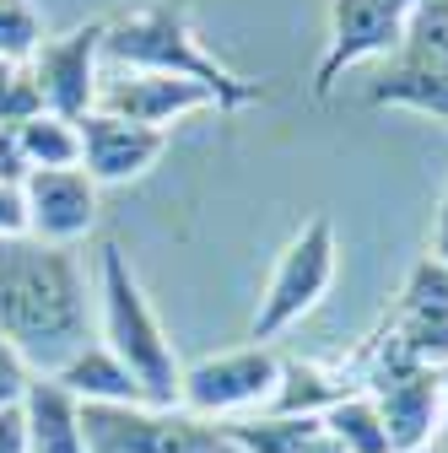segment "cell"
Returning <instances> with one entry per match:
<instances>
[{
	"mask_svg": "<svg viewBox=\"0 0 448 453\" xmlns=\"http://www.w3.org/2000/svg\"><path fill=\"white\" fill-rule=\"evenodd\" d=\"M0 334L38 378L92 340V280L76 249L0 238Z\"/></svg>",
	"mask_w": 448,
	"mask_h": 453,
	"instance_id": "1",
	"label": "cell"
},
{
	"mask_svg": "<svg viewBox=\"0 0 448 453\" xmlns=\"http://www.w3.org/2000/svg\"><path fill=\"white\" fill-rule=\"evenodd\" d=\"M103 60L108 71H162V76H184L195 87H205L216 97V113H238L249 103L265 97V81L238 76L205 49V38L195 33L184 6H141L120 22H108L103 38Z\"/></svg>",
	"mask_w": 448,
	"mask_h": 453,
	"instance_id": "2",
	"label": "cell"
},
{
	"mask_svg": "<svg viewBox=\"0 0 448 453\" xmlns=\"http://www.w3.org/2000/svg\"><path fill=\"white\" fill-rule=\"evenodd\" d=\"M92 303H97V340L135 372L146 405L179 411L184 362H179L174 340H167V329H162V319H157L146 287H141L135 270H130V254H125L120 243H103V254H97Z\"/></svg>",
	"mask_w": 448,
	"mask_h": 453,
	"instance_id": "3",
	"label": "cell"
},
{
	"mask_svg": "<svg viewBox=\"0 0 448 453\" xmlns=\"http://www.w3.org/2000/svg\"><path fill=\"white\" fill-rule=\"evenodd\" d=\"M335 275H341V243H335L329 216H313L287 238V249L275 254V270H270L265 292H259V308L249 319V340L254 346H270L275 334L297 329L329 297Z\"/></svg>",
	"mask_w": 448,
	"mask_h": 453,
	"instance_id": "4",
	"label": "cell"
},
{
	"mask_svg": "<svg viewBox=\"0 0 448 453\" xmlns=\"http://www.w3.org/2000/svg\"><path fill=\"white\" fill-rule=\"evenodd\" d=\"M87 453H238L221 421H200L184 405H81Z\"/></svg>",
	"mask_w": 448,
	"mask_h": 453,
	"instance_id": "5",
	"label": "cell"
},
{
	"mask_svg": "<svg viewBox=\"0 0 448 453\" xmlns=\"http://www.w3.org/2000/svg\"><path fill=\"white\" fill-rule=\"evenodd\" d=\"M421 0H329L324 12V54L313 65V97H329L357 65L400 54L406 27Z\"/></svg>",
	"mask_w": 448,
	"mask_h": 453,
	"instance_id": "6",
	"label": "cell"
},
{
	"mask_svg": "<svg viewBox=\"0 0 448 453\" xmlns=\"http://www.w3.org/2000/svg\"><path fill=\"white\" fill-rule=\"evenodd\" d=\"M275 378H282V357L270 346H238V351H216L184 367V388H179V405L200 421H243L254 411H270V394Z\"/></svg>",
	"mask_w": 448,
	"mask_h": 453,
	"instance_id": "7",
	"label": "cell"
},
{
	"mask_svg": "<svg viewBox=\"0 0 448 453\" xmlns=\"http://www.w3.org/2000/svg\"><path fill=\"white\" fill-rule=\"evenodd\" d=\"M103 38L108 22H76L71 33H54L33 49L27 76L43 97V113L60 119H87L97 108V87H103Z\"/></svg>",
	"mask_w": 448,
	"mask_h": 453,
	"instance_id": "8",
	"label": "cell"
},
{
	"mask_svg": "<svg viewBox=\"0 0 448 453\" xmlns=\"http://www.w3.org/2000/svg\"><path fill=\"white\" fill-rule=\"evenodd\" d=\"M205 108H216L205 87L184 76H162V71H103V87H97V113H114L125 125L162 130V135Z\"/></svg>",
	"mask_w": 448,
	"mask_h": 453,
	"instance_id": "9",
	"label": "cell"
},
{
	"mask_svg": "<svg viewBox=\"0 0 448 453\" xmlns=\"http://www.w3.org/2000/svg\"><path fill=\"white\" fill-rule=\"evenodd\" d=\"M22 211H27V238L76 249L97 226V184L87 167H38L22 184Z\"/></svg>",
	"mask_w": 448,
	"mask_h": 453,
	"instance_id": "10",
	"label": "cell"
},
{
	"mask_svg": "<svg viewBox=\"0 0 448 453\" xmlns=\"http://www.w3.org/2000/svg\"><path fill=\"white\" fill-rule=\"evenodd\" d=\"M367 394H373V405H378L389 453H427V448L437 442V426H443V416H448V400H443V378H437L432 367L383 378V383H373Z\"/></svg>",
	"mask_w": 448,
	"mask_h": 453,
	"instance_id": "11",
	"label": "cell"
},
{
	"mask_svg": "<svg viewBox=\"0 0 448 453\" xmlns=\"http://www.w3.org/2000/svg\"><path fill=\"white\" fill-rule=\"evenodd\" d=\"M76 130H81V167H87V179L97 189L146 179L162 162V151H167L162 130L125 125V119H114V113H97V108L87 113V119H76Z\"/></svg>",
	"mask_w": 448,
	"mask_h": 453,
	"instance_id": "12",
	"label": "cell"
},
{
	"mask_svg": "<svg viewBox=\"0 0 448 453\" xmlns=\"http://www.w3.org/2000/svg\"><path fill=\"white\" fill-rule=\"evenodd\" d=\"M367 108H411V113H427V119L448 125V65L427 60V54H411V49L389 54L367 87Z\"/></svg>",
	"mask_w": 448,
	"mask_h": 453,
	"instance_id": "13",
	"label": "cell"
},
{
	"mask_svg": "<svg viewBox=\"0 0 448 453\" xmlns=\"http://www.w3.org/2000/svg\"><path fill=\"white\" fill-rule=\"evenodd\" d=\"M49 378L60 383L66 394H76L81 405H146L135 372H130L114 351H108L103 340H87V346H81L71 362H60Z\"/></svg>",
	"mask_w": 448,
	"mask_h": 453,
	"instance_id": "14",
	"label": "cell"
},
{
	"mask_svg": "<svg viewBox=\"0 0 448 453\" xmlns=\"http://www.w3.org/2000/svg\"><path fill=\"white\" fill-rule=\"evenodd\" d=\"M22 421H27V453H87L81 400L66 394L54 378H33L22 400Z\"/></svg>",
	"mask_w": 448,
	"mask_h": 453,
	"instance_id": "15",
	"label": "cell"
},
{
	"mask_svg": "<svg viewBox=\"0 0 448 453\" xmlns=\"http://www.w3.org/2000/svg\"><path fill=\"white\" fill-rule=\"evenodd\" d=\"M228 437L238 453H308L319 437H324V421L319 416H243V421H228Z\"/></svg>",
	"mask_w": 448,
	"mask_h": 453,
	"instance_id": "16",
	"label": "cell"
},
{
	"mask_svg": "<svg viewBox=\"0 0 448 453\" xmlns=\"http://www.w3.org/2000/svg\"><path fill=\"white\" fill-rule=\"evenodd\" d=\"M319 421L341 453H389V437H383V421H378V405L367 388H346Z\"/></svg>",
	"mask_w": 448,
	"mask_h": 453,
	"instance_id": "17",
	"label": "cell"
},
{
	"mask_svg": "<svg viewBox=\"0 0 448 453\" xmlns=\"http://www.w3.org/2000/svg\"><path fill=\"white\" fill-rule=\"evenodd\" d=\"M341 394H346V383L329 378L324 367L282 362V378H275V394H270V416H324Z\"/></svg>",
	"mask_w": 448,
	"mask_h": 453,
	"instance_id": "18",
	"label": "cell"
},
{
	"mask_svg": "<svg viewBox=\"0 0 448 453\" xmlns=\"http://www.w3.org/2000/svg\"><path fill=\"white\" fill-rule=\"evenodd\" d=\"M17 146L27 157V173H38V167H81V130L76 119H60V113H38V119L17 125Z\"/></svg>",
	"mask_w": 448,
	"mask_h": 453,
	"instance_id": "19",
	"label": "cell"
},
{
	"mask_svg": "<svg viewBox=\"0 0 448 453\" xmlns=\"http://www.w3.org/2000/svg\"><path fill=\"white\" fill-rule=\"evenodd\" d=\"M400 319L421 324H448V265L437 254H421L400 287Z\"/></svg>",
	"mask_w": 448,
	"mask_h": 453,
	"instance_id": "20",
	"label": "cell"
},
{
	"mask_svg": "<svg viewBox=\"0 0 448 453\" xmlns=\"http://www.w3.org/2000/svg\"><path fill=\"white\" fill-rule=\"evenodd\" d=\"M43 38L49 33H43V17H38L33 0H0V60L27 65Z\"/></svg>",
	"mask_w": 448,
	"mask_h": 453,
	"instance_id": "21",
	"label": "cell"
},
{
	"mask_svg": "<svg viewBox=\"0 0 448 453\" xmlns=\"http://www.w3.org/2000/svg\"><path fill=\"white\" fill-rule=\"evenodd\" d=\"M43 113V97L27 76V65H12V60H0V125L17 130L27 119H38Z\"/></svg>",
	"mask_w": 448,
	"mask_h": 453,
	"instance_id": "22",
	"label": "cell"
},
{
	"mask_svg": "<svg viewBox=\"0 0 448 453\" xmlns=\"http://www.w3.org/2000/svg\"><path fill=\"white\" fill-rule=\"evenodd\" d=\"M33 367H27V357L12 346L6 334H0V411H12V405H22L27 400V388H33Z\"/></svg>",
	"mask_w": 448,
	"mask_h": 453,
	"instance_id": "23",
	"label": "cell"
},
{
	"mask_svg": "<svg viewBox=\"0 0 448 453\" xmlns=\"http://www.w3.org/2000/svg\"><path fill=\"white\" fill-rule=\"evenodd\" d=\"M0 184H27V157L17 146V130L0 125Z\"/></svg>",
	"mask_w": 448,
	"mask_h": 453,
	"instance_id": "24",
	"label": "cell"
},
{
	"mask_svg": "<svg viewBox=\"0 0 448 453\" xmlns=\"http://www.w3.org/2000/svg\"><path fill=\"white\" fill-rule=\"evenodd\" d=\"M0 453H27V421H22V405L0 411Z\"/></svg>",
	"mask_w": 448,
	"mask_h": 453,
	"instance_id": "25",
	"label": "cell"
},
{
	"mask_svg": "<svg viewBox=\"0 0 448 453\" xmlns=\"http://www.w3.org/2000/svg\"><path fill=\"white\" fill-rule=\"evenodd\" d=\"M427 254H437V259L448 265V205L437 211V226H432V249H427Z\"/></svg>",
	"mask_w": 448,
	"mask_h": 453,
	"instance_id": "26",
	"label": "cell"
},
{
	"mask_svg": "<svg viewBox=\"0 0 448 453\" xmlns=\"http://www.w3.org/2000/svg\"><path fill=\"white\" fill-rule=\"evenodd\" d=\"M308 453H341V448H335V442H329V437H319V442H313V448H308Z\"/></svg>",
	"mask_w": 448,
	"mask_h": 453,
	"instance_id": "27",
	"label": "cell"
},
{
	"mask_svg": "<svg viewBox=\"0 0 448 453\" xmlns=\"http://www.w3.org/2000/svg\"><path fill=\"white\" fill-rule=\"evenodd\" d=\"M437 448H448V416H443V426H437Z\"/></svg>",
	"mask_w": 448,
	"mask_h": 453,
	"instance_id": "28",
	"label": "cell"
},
{
	"mask_svg": "<svg viewBox=\"0 0 448 453\" xmlns=\"http://www.w3.org/2000/svg\"><path fill=\"white\" fill-rule=\"evenodd\" d=\"M437 378H443V400H448V367H443V372H437Z\"/></svg>",
	"mask_w": 448,
	"mask_h": 453,
	"instance_id": "29",
	"label": "cell"
},
{
	"mask_svg": "<svg viewBox=\"0 0 448 453\" xmlns=\"http://www.w3.org/2000/svg\"><path fill=\"white\" fill-rule=\"evenodd\" d=\"M443 205H448V189H443Z\"/></svg>",
	"mask_w": 448,
	"mask_h": 453,
	"instance_id": "30",
	"label": "cell"
},
{
	"mask_svg": "<svg viewBox=\"0 0 448 453\" xmlns=\"http://www.w3.org/2000/svg\"><path fill=\"white\" fill-rule=\"evenodd\" d=\"M437 453H448V448H437Z\"/></svg>",
	"mask_w": 448,
	"mask_h": 453,
	"instance_id": "31",
	"label": "cell"
}]
</instances>
